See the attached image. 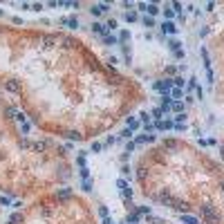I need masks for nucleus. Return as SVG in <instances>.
<instances>
[{
    "label": "nucleus",
    "mask_w": 224,
    "mask_h": 224,
    "mask_svg": "<svg viewBox=\"0 0 224 224\" xmlns=\"http://www.w3.org/2000/svg\"><path fill=\"white\" fill-rule=\"evenodd\" d=\"M141 23H144V27H155V18L144 16V18H141Z\"/></svg>",
    "instance_id": "24"
},
{
    "label": "nucleus",
    "mask_w": 224,
    "mask_h": 224,
    "mask_svg": "<svg viewBox=\"0 0 224 224\" xmlns=\"http://www.w3.org/2000/svg\"><path fill=\"white\" fill-rule=\"evenodd\" d=\"M139 121H141V123H150V114H148V112H141V114H139Z\"/></svg>",
    "instance_id": "35"
},
{
    "label": "nucleus",
    "mask_w": 224,
    "mask_h": 224,
    "mask_svg": "<svg viewBox=\"0 0 224 224\" xmlns=\"http://www.w3.org/2000/svg\"><path fill=\"white\" fill-rule=\"evenodd\" d=\"M173 56H175V58H184V50H177V52H173Z\"/></svg>",
    "instance_id": "48"
},
{
    "label": "nucleus",
    "mask_w": 224,
    "mask_h": 224,
    "mask_svg": "<svg viewBox=\"0 0 224 224\" xmlns=\"http://www.w3.org/2000/svg\"><path fill=\"white\" fill-rule=\"evenodd\" d=\"M182 97H184V90H179V88H173V90H170V99H173V101H179Z\"/></svg>",
    "instance_id": "16"
},
{
    "label": "nucleus",
    "mask_w": 224,
    "mask_h": 224,
    "mask_svg": "<svg viewBox=\"0 0 224 224\" xmlns=\"http://www.w3.org/2000/svg\"><path fill=\"white\" fill-rule=\"evenodd\" d=\"M14 119L18 121V123H25V121H27V114H25V112H16Z\"/></svg>",
    "instance_id": "27"
},
{
    "label": "nucleus",
    "mask_w": 224,
    "mask_h": 224,
    "mask_svg": "<svg viewBox=\"0 0 224 224\" xmlns=\"http://www.w3.org/2000/svg\"><path fill=\"white\" fill-rule=\"evenodd\" d=\"M103 43H106V45H119V36L108 34V36H103Z\"/></svg>",
    "instance_id": "12"
},
{
    "label": "nucleus",
    "mask_w": 224,
    "mask_h": 224,
    "mask_svg": "<svg viewBox=\"0 0 224 224\" xmlns=\"http://www.w3.org/2000/svg\"><path fill=\"white\" fill-rule=\"evenodd\" d=\"M23 222V213H11V218H9V224H20Z\"/></svg>",
    "instance_id": "19"
},
{
    "label": "nucleus",
    "mask_w": 224,
    "mask_h": 224,
    "mask_svg": "<svg viewBox=\"0 0 224 224\" xmlns=\"http://www.w3.org/2000/svg\"><path fill=\"white\" fill-rule=\"evenodd\" d=\"M121 195H123V200H132V188L128 186V188H123V191H121Z\"/></svg>",
    "instance_id": "31"
},
{
    "label": "nucleus",
    "mask_w": 224,
    "mask_h": 224,
    "mask_svg": "<svg viewBox=\"0 0 224 224\" xmlns=\"http://www.w3.org/2000/svg\"><path fill=\"white\" fill-rule=\"evenodd\" d=\"M121 52H123V61L130 65V63H132V52H130V47H128V45H121Z\"/></svg>",
    "instance_id": "8"
},
{
    "label": "nucleus",
    "mask_w": 224,
    "mask_h": 224,
    "mask_svg": "<svg viewBox=\"0 0 224 224\" xmlns=\"http://www.w3.org/2000/svg\"><path fill=\"white\" fill-rule=\"evenodd\" d=\"M186 88H188V92L197 90V76H191L188 81H186Z\"/></svg>",
    "instance_id": "17"
},
{
    "label": "nucleus",
    "mask_w": 224,
    "mask_h": 224,
    "mask_svg": "<svg viewBox=\"0 0 224 224\" xmlns=\"http://www.w3.org/2000/svg\"><path fill=\"white\" fill-rule=\"evenodd\" d=\"M215 9V2H206V11H213Z\"/></svg>",
    "instance_id": "54"
},
{
    "label": "nucleus",
    "mask_w": 224,
    "mask_h": 224,
    "mask_svg": "<svg viewBox=\"0 0 224 224\" xmlns=\"http://www.w3.org/2000/svg\"><path fill=\"white\" fill-rule=\"evenodd\" d=\"M153 88L157 92H162V94H170V90H173V79H166V81H155L153 83Z\"/></svg>",
    "instance_id": "1"
},
{
    "label": "nucleus",
    "mask_w": 224,
    "mask_h": 224,
    "mask_svg": "<svg viewBox=\"0 0 224 224\" xmlns=\"http://www.w3.org/2000/svg\"><path fill=\"white\" fill-rule=\"evenodd\" d=\"M56 195H58V197H63V200H65V197H70V195H72V191H70V188H61V191L56 193Z\"/></svg>",
    "instance_id": "34"
},
{
    "label": "nucleus",
    "mask_w": 224,
    "mask_h": 224,
    "mask_svg": "<svg viewBox=\"0 0 224 224\" xmlns=\"http://www.w3.org/2000/svg\"><path fill=\"white\" fill-rule=\"evenodd\" d=\"M29 128H32V126H29V121H25V123H20V132H23V135H27V132H29Z\"/></svg>",
    "instance_id": "39"
},
{
    "label": "nucleus",
    "mask_w": 224,
    "mask_h": 224,
    "mask_svg": "<svg viewBox=\"0 0 224 224\" xmlns=\"http://www.w3.org/2000/svg\"><path fill=\"white\" fill-rule=\"evenodd\" d=\"M139 213H141V215H150V206H141Z\"/></svg>",
    "instance_id": "47"
},
{
    "label": "nucleus",
    "mask_w": 224,
    "mask_h": 224,
    "mask_svg": "<svg viewBox=\"0 0 224 224\" xmlns=\"http://www.w3.org/2000/svg\"><path fill=\"white\" fill-rule=\"evenodd\" d=\"M148 9V2H139V11H146Z\"/></svg>",
    "instance_id": "52"
},
{
    "label": "nucleus",
    "mask_w": 224,
    "mask_h": 224,
    "mask_svg": "<svg viewBox=\"0 0 224 224\" xmlns=\"http://www.w3.org/2000/svg\"><path fill=\"white\" fill-rule=\"evenodd\" d=\"M182 224H200V220L195 218V215H188V213H182Z\"/></svg>",
    "instance_id": "6"
},
{
    "label": "nucleus",
    "mask_w": 224,
    "mask_h": 224,
    "mask_svg": "<svg viewBox=\"0 0 224 224\" xmlns=\"http://www.w3.org/2000/svg\"><path fill=\"white\" fill-rule=\"evenodd\" d=\"M126 123H128V128L132 130V132H137V130H139V126H141V121H139V119H135V117H128V119H126Z\"/></svg>",
    "instance_id": "5"
},
{
    "label": "nucleus",
    "mask_w": 224,
    "mask_h": 224,
    "mask_svg": "<svg viewBox=\"0 0 224 224\" xmlns=\"http://www.w3.org/2000/svg\"><path fill=\"white\" fill-rule=\"evenodd\" d=\"M32 9H34V11H41V9H43V2H36V5H32Z\"/></svg>",
    "instance_id": "51"
},
{
    "label": "nucleus",
    "mask_w": 224,
    "mask_h": 224,
    "mask_svg": "<svg viewBox=\"0 0 224 224\" xmlns=\"http://www.w3.org/2000/svg\"><path fill=\"white\" fill-rule=\"evenodd\" d=\"M99 5V9H101V14H103V11H108V9H110V5L108 2H97Z\"/></svg>",
    "instance_id": "46"
},
{
    "label": "nucleus",
    "mask_w": 224,
    "mask_h": 224,
    "mask_svg": "<svg viewBox=\"0 0 224 224\" xmlns=\"http://www.w3.org/2000/svg\"><path fill=\"white\" fill-rule=\"evenodd\" d=\"M157 14H159V7H157L155 2H148V9H146V16H150V18H155Z\"/></svg>",
    "instance_id": "7"
},
{
    "label": "nucleus",
    "mask_w": 224,
    "mask_h": 224,
    "mask_svg": "<svg viewBox=\"0 0 224 224\" xmlns=\"http://www.w3.org/2000/svg\"><path fill=\"white\" fill-rule=\"evenodd\" d=\"M67 27H70V29H76V27H79V20H76V18H67Z\"/></svg>",
    "instance_id": "30"
},
{
    "label": "nucleus",
    "mask_w": 224,
    "mask_h": 224,
    "mask_svg": "<svg viewBox=\"0 0 224 224\" xmlns=\"http://www.w3.org/2000/svg\"><path fill=\"white\" fill-rule=\"evenodd\" d=\"M202 215L209 224H218V213L213 211V206H202Z\"/></svg>",
    "instance_id": "2"
},
{
    "label": "nucleus",
    "mask_w": 224,
    "mask_h": 224,
    "mask_svg": "<svg viewBox=\"0 0 224 224\" xmlns=\"http://www.w3.org/2000/svg\"><path fill=\"white\" fill-rule=\"evenodd\" d=\"M121 175H130V166H123V168H121Z\"/></svg>",
    "instance_id": "53"
},
{
    "label": "nucleus",
    "mask_w": 224,
    "mask_h": 224,
    "mask_svg": "<svg viewBox=\"0 0 224 224\" xmlns=\"http://www.w3.org/2000/svg\"><path fill=\"white\" fill-rule=\"evenodd\" d=\"M90 14H92V16H101V9H99V5H92V7H90Z\"/></svg>",
    "instance_id": "40"
},
{
    "label": "nucleus",
    "mask_w": 224,
    "mask_h": 224,
    "mask_svg": "<svg viewBox=\"0 0 224 224\" xmlns=\"http://www.w3.org/2000/svg\"><path fill=\"white\" fill-rule=\"evenodd\" d=\"M170 110L175 112V114H179V112H184V103H182V101H173V103H170Z\"/></svg>",
    "instance_id": "15"
},
{
    "label": "nucleus",
    "mask_w": 224,
    "mask_h": 224,
    "mask_svg": "<svg viewBox=\"0 0 224 224\" xmlns=\"http://www.w3.org/2000/svg\"><path fill=\"white\" fill-rule=\"evenodd\" d=\"M83 191H85V193L92 191V182H90V179H83Z\"/></svg>",
    "instance_id": "42"
},
{
    "label": "nucleus",
    "mask_w": 224,
    "mask_h": 224,
    "mask_svg": "<svg viewBox=\"0 0 224 224\" xmlns=\"http://www.w3.org/2000/svg\"><path fill=\"white\" fill-rule=\"evenodd\" d=\"M184 128H186L184 123H175V126H173V130H177V132H182V130H184Z\"/></svg>",
    "instance_id": "49"
},
{
    "label": "nucleus",
    "mask_w": 224,
    "mask_h": 224,
    "mask_svg": "<svg viewBox=\"0 0 224 224\" xmlns=\"http://www.w3.org/2000/svg\"><path fill=\"white\" fill-rule=\"evenodd\" d=\"M5 88H7L9 92H18V83H16V81H9V83H7Z\"/></svg>",
    "instance_id": "32"
},
{
    "label": "nucleus",
    "mask_w": 224,
    "mask_h": 224,
    "mask_svg": "<svg viewBox=\"0 0 224 224\" xmlns=\"http://www.w3.org/2000/svg\"><path fill=\"white\" fill-rule=\"evenodd\" d=\"M126 20L128 23H137L139 20V14L137 11H126Z\"/></svg>",
    "instance_id": "20"
},
{
    "label": "nucleus",
    "mask_w": 224,
    "mask_h": 224,
    "mask_svg": "<svg viewBox=\"0 0 224 224\" xmlns=\"http://www.w3.org/2000/svg\"><path fill=\"white\" fill-rule=\"evenodd\" d=\"M79 173H81V177H83V179H90V168H88V166H83Z\"/></svg>",
    "instance_id": "36"
},
{
    "label": "nucleus",
    "mask_w": 224,
    "mask_h": 224,
    "mask_svg": "<svg viewBox=\"0 0 224 224\" xmlns=\"http://www.w3.org/2000/svg\"><path fill=\"white\" fill-rule=\"evenodd\" d=\"M135 148H137V144H135V141H128V146H126V153H132Z\"/></svg>",
    "instance_id": "45"
},
{
    "label": "nucleus",
    "mask_w": 224,
    "mask_h": 224,
    "mask_svg": "<svg viewBox=\"0 0 224 224\" xmlns=\"http://www.w3.org/2000/svg\"><path fill=\"white\" fill-rule=\"evenodd\" d=\"M126 220H128V224H137L139 220H141V213H130Z\"/></svg>",
    "instance_id": "18"
},
{
    "label": "nucleus",
    "mask_w": 224,
    "mask_h": 224,
    "mask_svg": "<svg viewBox=\"0 0 224 224\" xmlns=\"http://www.w3.org/2000/svg\"><path fill=\"white\" fill-rule=\"evenodd\" d=\"M200 54H202V58H204V67H211V56H209V52H206V47H202L200 50Z\"/></svg>",
    "instance_id": "13"
},
{
    "label": "nucleus",
    "mask_w": 224,
    "mask_h": 224,
    "mask_svg": "<svg viewBox=\"0 0 224 224\" xmlns=\"http://www.w3.org/2000/svg\"><path fill=\"white\" fill-rule=\"evenodd\" d=\"M150 114L155 117V121H162V117H164V110H162V108H155V110L150 112Z\"/></svg>",
    "instance_id": "23"
},
{
    "label": "nucleus",
    "mask_w": 224,
    "mask_h": 224,
    "mask_svg": "<svg viewBox=\"0 0 224 224\" xmlns=\"http://www.w3.org/2000/svg\"><path fill=\"white\" fill-rule=\"evenodd\" d=\"M11 197H7V195H0V206H11Z\"/></svg>",
    "instance_id": "25"
},
{
    "label": "nucleus",
    "mask_w": 224,
    "mask_h": 224,
    "mask_svg": "<svg viewBox=\"0 0 224 224\" xmlns=\"http://www.w3.org/2000/svg\"><path fill=\"white\" fill-rule=\"evenodd\" d=\"M92 32H94V34H99L101 36V38H103V36H108V27L103 25V23H92Z\"/></svg>",
    "instance_id": "4"
},
{
    "label": "nucleus",
    "mask_w": 224,
    "mask_h": 224,
    "mask_svg": "<svg viewBox=\"0 0 224 224\" xmlns=\"http://www.w3.org/2000/svg\"><path fill=\"white\" fill-rule=\"evenodd\" d=\"M130 38H132V34H130L128 29H123V32L119 34V45H126V43H128Z\"/></svg>",
    "instance_id": "11"
},
{
    "label": "nucleus",
    "mask_w": 224,
    "mask_h": 224,
    "mask_svg": "<svg viewBox=\"0 0 224 224\" xmlns=\"http://www.w3.org/2000/svg\"><path fill=\"white\" fill-rule=\"evenodd\" d=\"M106 27H108V32H114L117 29V20H112V18H110V20L106 23Z\"/></svg>",
    "instance_id": "38"
},
{
    "label": "nucleus",
    "mask_w": 224,
    "mask_h": 224,
    "mask_svg": "<svg viewBox=\"0 0 224 224\" xmlns=\"http://www.w3.org/2000/svg\"><path fill=\"white\" fill-rule=\"evenodd\" d=\"M173 209H177L179 213H186V211H188V204L182 202V200H175V202H173Z\"/></svg>",
    "instance_id": "9"
},
{
    "label": "nucleus",
    "mask_w": 224,
    "mask_h": 224,
    "mask_svg": "<svg viewBox=\"0 0 224 224\" xmlns=\"http://www.w3.org/2000/svg\"><path fill=\"white\" fill-rule=\"evenodd\" d=\"M166 45H168V50H170V52H177V50H182V43L177 41V38H170V41H166Z\"/></svg>",
    "instance_id": "10"
},
{
    "label": "nucleus",
    "mask_w": 224,
    "mask_h": 224,
    "mask_svg": "<svg viewBox=\"0 0 224 224\" xmlns=\"http://www.w3.org/2000/svg\"><path fill=\"white\" fill-rule=\"evenodd\" d=\"M184 83H186V81H184V76H175V79H173V88L184 90Z\"/></svg>",
    "instance_id": "21"
},
{
    "label": "nucleus",
    "mask_w": 224,
    "mask_h": 224,
    "mask_svg": "<svg viewBox=\"0 0 224 224\" xmlns=\"http://www.w3.org/2000/svg\"><path fill=\"white\" fill-rule=\"evenodd\" d=\"M117 188H119V191H123V188H128V182L123 179V177H119V179H117Z\"/></svg>",
    "instance_id": "29"
},
{
    "label": "nucleus",
    "mask_w": 224,
    "mask_h": 224,
    "mask_svg": "<svg viewBox=\"0 0 224 224\" xmlns=\"http://www.w3.org/2000/svg\"><path fill=\"white\" fill-rule=\"evenodd\" d=\"M173 18H175V11H173V9H164V20H173Z\"/></svg>",
    "instance_id": "26"
},
{
    "label": "nucleus",
    "mask_w": 224,
    "mask_h": 224,
    "mask_svg": "<svg viewBox=\"0 0 224 224\" xmlns=\"http://www.w3.org/2000/svg\"><path fill=\"white\" fill-rule=\"evenodd\" d=\"M159 202H162V204H166V206H173V202H175V200H173L168 193H162V195H159Z\"/></svg>",
    "instance_id": "14"
},
{
    "label": "nucleus",
    "mask_w": 224,
    "mask_h": 224,
    "mask_svg": "<svg viewBox=\"0 0 224 224\" xmlns=\"http://www.w3.org/2000/svg\"><path fill=\"white\" fill-rule=\"evenodd\" d=\"M220 155H222V159H224V144L220 146Z\"/></svg>",
    "instance_id": "55"
},
{
    "label": "nucleus",
    "mask_w": 224,
    "mask_h": 224,
    "mask_svg": "<svg viewBox=\"0 0 224 224\" xmlns=\"http://www.w3.org/2000/svg\"><path fill=\"white\" fill-rule=\"evenodd\" d=\"M132 135H135V132H132V130H130V128H126V130H123V132H121V137H126V139H130V137H132Z\"/></svg>",
    "instance_id": "44"
},
{
    "label": "nucleus",
    "mask_w": 224,
    "mask_h": 224,
    "mask_svg": "<svg viewBox=\"0 0 224 224\" xmlns=\"http://www.w3.org/2000/svg\"><path fill=\"white\" fill-rule=\"evenodd\" d=\"M103 150V144L101 141H92V153H101Z\"/></svg>",
    "instance_id": "28"
},
{
    "label": "nucleus",
    "mask_w": 224,
    "mask_h": 224,
    "mask_svg": "<svg viewBox=\"0 0 224 224\" xmlns=\"http://www.w3.org/2000/svg\"><path fill=\"white\" fill-rule=\"evenodd\" d=\"M52 43H54V38H52V36H45V38H43V45H45V47H50Z\"/></svg>",
    "instance_id": "43"
},
{
    "label": "nucleus",
    "mask_w": 224,
    "mask_h": 224,
    "mask_svg": "<svg viewBox=\"0 0 224 224\" xmlns=\"http://www.w3.org/2000/svg\"><path fill=\"white\" fill-rule=\"evenodd\" d=\"M114 141H117V139H114V137H108V139H106V144H103V146H112V144H114Z\"/></svg>",
    "instance_id": "50"
},
{
    "label": "nucleus",
    "mask_w": 224,
    "mask_h": 224,
    "mask_svg": "<svg viewBox=\"0 0 224 224\" xmlns=\"http://www.w3.org/2000/svg\"><path fill=\"white\" fill-rule=\"evenodd\" d=\"M99 215H101V220H106L108 218V206H99Z\"/></svg>",
    "instance_id": "41"
},
{
    "label": "nucleus",
    "mask_w": 224,
    "mask_h": 224,
    "mask_svg": "<svg viewBox=\"0 0 224 224\" xmlns=\"http://www.w3.org/2000/svg\"><path fill=\"white\" fill-rule=\"evenodd\" d=\"M173 119H175V121H173V123H184V119H186V114H184V112H179V114H175Z\"/></svg>",
    "instance_id": "37"
},
{
    "label": "nucleus",
    "mask_w": 224,
    "mask_h": 224,
    "mask_svg": "<svg viewBox=\"0 0 224 224\" xmlns=\"http://www.w3.org/2000/svg\"><path fill=\"white\" fill-rule=\"evenodd\" d=\"M162 32L168 34V36H177V34H179V27H177L173 20H164L162 23Z\"/></svg>",
    "instance_id": "3"
},
{
    "label": "nucleus",
    "mask_w": 224,
    "mask_h": 224,
    "mask_svg": "<svg viewBox=\"0 0 224 224\" xmlns=\"http://www.w3.org/2000/svg\"><path fill=\"white\" fill-rule=\"evenodd\" d=\"M65 137H67L70 141H79V139H81V135H79V132H65Z\"/></svg>",
    "instance_id": "33"
},
{
    "label": "nucleus",
    "mask_w": 224,
    "mask_h": 224,
    "mask_svg": "<svg viewBox=\"0 0 224 224\" xmlns=\"http://www.w3.org/2000/svg\"><path fill=\"white\" fill-rule=\"evenodd\" d=\"M170 7H173V11H175L177 16H184V9H182V2H170Z\"/></svg>",
    "instance_id": "22"
},
{
    "label": "nucleus",
    "mask_w": 224,
    "mask_h": 224,
    "mask_svg": "<svg viewBox=\"0 0 224 224\" xmlns=\"http://www.w3.org/2000/svg\"><path fill=\"white\" fill-rule=\"evenodd\" d=\"M222 191H224V182H222Z\"/></svg>",
    "instance_id": "56"
}]
</instances>
